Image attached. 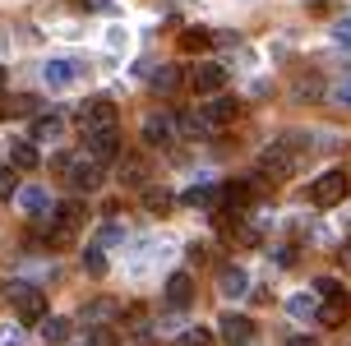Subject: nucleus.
I'll use <instances>...</instances> for the list:
<instances>
[{"label": "nucleus", "mask_w": 351, "mask_h": 346, "mask_svg": "<svg viewBox=\"0 0 351 346\" xmlns=\"http://www.w3.org/2000/svg\"><path fill=\"white\" fill-rule=\"evenodd\" d=\"M88 143H84V153L93 157V162H116L121 157V129H97V134H84Z\"/></svg>", "instance_id": "obj_9"}, {"label": "nucleus", "mask_w": 351, "mask_h": 346, "mask_svg": "<svg viewBox=\"0 0 351 346\" xmlns=\"http://www.w3.org/2000/svg\"><path fill=\"white\" fill-rule=\"evenodd\" d=\"M190 208H217V199H222V190L217 185H194V190H185L180 194Z\"/></svg>", "instance_id": "obj_20"}, {"label": "nucleus", "mask_w": 351, "mask_h": 346, "mask_svg": "<svg viewBox=\"0 0 351 346\" xmlns=\"http://www.w3.org/2000/svg\"><path fill=\"white\" fill-rule=\"evenodd\" d=\"M199 111H204V121H208L213 134H217V129H227V125L241 116V102H231V97H213V102H199Z\"/></svg>", "instance_id": "obj_11"}, {"label": "nucleus", "mask_w": 351, "mask_h": 346, "mask_svg": "<svg viewBox=\"0 0 351 346\" xmlns=\"http://www.w3.org/2000/svg\"><path fill=\"white\" fill-rule=\"evenodd\" d=\"M319 92H324L319 79H300V84H296V97H319Z\"/></svg>", "instance_id": "obj_33"}, {"label": "nucleus", "mask_w": 351, "mask_h": 346, "mask_svg": "<svg viewBox=\"0 0 351 346\" xmlns=\"http://www.w3.org/2000/svg\"><path fill=\"white\" fill-rule=\"evenodd\" d=\"M51 166H56L60 175H65V180H70L74 190H88V194L102 185V171H106L102 162H93L88 153H60V157L51 162Z\"/></svg>", "instance_id": "obj_2"}, {"label": "nucleus", "mask_w": 351, "mask_h": 346, "mask_svg": "<svg viewBox=\"0 0 351 346\" xmlns=\"http://www.w3.org/2000/svg\"><path fill=\"white\" fill-rule=\"evenodd\" d=\"M84 268H88L93 277L106 273V259H102V249H97V245H88V249H84Z\"/></svg>", "instance_id": "obj_26"}, {"label": "nucleus", "mask_w": 351, "mask_h": 346, "mask_svg": "<svg viewBox=\"0 0 351 346\" xmlns=\"http://www.w3.org/2000/svg\"><path fill=\"white\" fill-rule=\"evenodd\" d=\"M121 180H125V185H143V162H125V166H121Z\"/></svg>", "instance_id": "obj_32"}, {"label": "nucleus", "mask_w": 351, "mask_h": 346, "mask_svg": "<svg viewBox=\"0 0 351 346\" xmlns=\"http://www.w3.org/2000/svg\"><path fill=\"white\" fill-rule=\"evenodd\" d=\"M84 346H121V337H116V328H93Z\"/></svg>", "instance_id": "obj_28"}, {"label": "nucleus", "mask_w": 351, "mask_h": 346, "mask_svg": "<svg viewBox=\"0 0 351 346\" xmlns=\"http://www.w3.org/2000/svg\"><path fill=\"white\" fill-rule=\"evenodd\" d=\"M315 291L324 295V300H347V295H342V286H337V277H319Z\"/></svg>", "instance_id": "obj_29"}, {"label": "nucleus", "mask_w": 351, "mask_h": 346, "mask_svg": "<svg viewBox=\"0 0 351 346\" xmlns=\"http://www.w3.org/2000/svg\"><path fill=\"white\" fill-rule=\"evenodd\" d=\"M217 291L227 295V300H241V295L250 291V277H245V268H236V263H227V268L217 273Z\"/></svg>", "instance_id": "obj_12"}, {"label": "nucleus", "mask_w": 351, "mask_h": 346, "mask_svg": "<svg viewBox=\"0 0 351 346\" xmlns=\"http://www.w3.org/2000/svg\"><path fill=\"white\" fill-rule=\"evenodd\" d=\"M222 342L227 346H245V342H254V319H245V314H236V310H227L222 319Z\"/></svg>", "instance_id": "obj_10"}, {"label": "nucleus", "mask_w": 351, "mask_h": 346, "mask_svg": "<svg viewBox=\"0 0 351 346\" xmlns=\"http://www.w3.org/2000/svg\"><path fill=\"white\" fill-rule=\"evenodd\" d=\"M10 295H14L19 323H47V295L37 291V286H28V282H14V286H10Z\"/></svg>", "instance_id": "obj_5"}, {"label": "nucleus", "mask_w": 351, "mask_h": 346, "mask_svg": "<svg viewBox=\"0 0 351 346\" xmlns=\"http://www.w3.org/2000/svg\"><path fill=\"white\" fill-rule=\"evenodd\" d=\"M291 346H315V342H310V337H291Z\"/></svg>", "instance_id": "obj_37"}, {"label": "nucleus", "mask_w": 351, "mask_h": 346, "mask_svg": "<svg viewBox=\"0 0 351 346\" xmlns=\"http://www.w3.org/2000/svg\"><path fill=\"white\" fill-rule=\"evenodd\" d=\"M347 319V300H328L324 310H319V323H328V328H337Z\"/></svg>", "instance_id": "obj_23"}, {"label": "nucleus", "mask_w": 351, "mask_h": 346, "mask_svg": "<svg viewBox=\"0 0 351 346\" xmlns=\"http://www.w3.org/2000/svg\"><path fill=\"white\" fill-rule=\"evenodd\" d=\"M79 129H84V134L116 129V102H111V97H88V102L79 106Z\"/></svg>", "instance_id": "obj_6"}, {"label": "nucleus", "mask_w": 351, "mask_h": 346, "mask_svg": "<svg viewBox=\"0 0 351 346\" xmlns=\"http://www.w3.org/2000/svg\"><path fill=\"white\" fill-rule=\"evenodd\" d=\"M180 346H213V332L208 328H190L185 337H180Z\"/></svg>", "instance_id": "obj_31"}, {"label": "nucleus", "mask_w": 351, "mask_h": 346, "mask_svg": "<svg viewBox=\"0 0 351 346\" xmlns=\"http://www.w3.org/2000/svg\"><path fill=\"white\" fill-rule=\"evenodd\" d=\"M14 199H19V208H23V212H33V217H47V208H51V194L37 190V185H33V190H19Z\"/></svg>", "instance_id": "obj_19"}, {"label": "nucleus", "mask_w": 351, "mask_h": 346, "mask_svg": "<svg viewBox=\"0 0 351 346\" xmlns=\"http://www.w3.org/2000/svg\"><path fill=\"white\" fill-rule=\"evenodd\" d=\"M116 314H121V305H116V300H93V305H84V314H79V319H84V328L93 332V328H111L106 319H116Z\"/></svg>", "instance_id": "obj_13"}, {"label": "nucleus", "mask_w": 351, "mask_h": 346, "mask_svg": "<svg viewBox=\"0 0 351 346\" xmlns=\"http://www.w3.org/2000/svg\"><path fill=\"white\" fill-rule=\"evenodd\" d=\"M190 300H194L190 273H171V277H167V305H171V310H185Z\"/></svg>", "instance_id": "obj_14"}, {"label": "nucleus", "mask_w": 351, "mask_h": 346, "mask_svg": "<svg viewBox=\"0 0 351 346\" xmlns=\"http://www.w3.org/2000/svg\"><path fill=\"white\" fill-rule=\"evenodd\" d=\"M347 190H351V175L342 171V166H333V171L315 175V185H310V203H315V208H337L342 199H347Z\"/></svg>", "instance_id": "obj_3"}, {"label": "nucleus", "mask_w": 351, "mask_h": 346, "mask_svg": "<svg viewBox=\"0 0 351 346\" xmlns=\"http://www.w3.org/2000/svg\"><path fill=\"white\" fill-rule=\"evenodd\" d=\"M176 125H180V134H185V138H213V125L204 121V111H199V106L185 111V116H176Z\"/></svg>", "instance_id": "obj_17"}, {"label": "nucleus", "mask_w": 351, "mask_h": 346, "mask_svg": "<svg viewBox=\"0 0 351 346\" xmlns=\"http://www.w3.org/2000/svg\"><path fill=\"white\" fill-rule=\"evenodd\" d=\"M333 33H337V42H351V18H342V23H337Z\"/></svg>", "instance_id": "obj_34"}, {"label": "nucleus", "mask_w": 351, "mask_h": 346, "mask_svg": "<svg viewBox=\"0 0 351 346\" xmlns=\"http://www.w3.org/2000/svg\"><path fill=\"white\" fill-rule=\"evenodd\" d=\"M337 259H342V263H347V268H351V240L342 245V254H337Z\"/></svg>", "instance_id": "obj_36"}, {"label": "nucleus", "mask_w": 351, "mask_h": 346, "mask_svg": "<svg viewBox=\"0 0 351 346\" xmlns=\"http://www.w3.org/2000/svg\"><path fill=\"white\" fill-rule=\"evenodd\" d=\"M291 166H296V143H291V138H273L259 153V175L282 180V175H291Z\"/></svg>", "instance_id": "obj_4"}, {"label": "nucleus", "mask_w": 351, "mask_h": 346, "mask_svg": "<svg viewBox=\"0 0 351 346\" xmlns=\"http://www.w3.org/2000/svg\"><path fill=\"white\" fill-rule=\"evenodd\" d=\"M60 134H65V116H56V111H51V116H37V121H33V138H37V143H56Z\"/></svg>", "instance_id": "obj_18"}, {"label": "nucleus", "mask_w": 351, "mask_h": 346, "mask_svg": "<svg viewBox=\"0 0 351 346\" xmlns=\"http://www.w3.org/2000/svg\"><path fill=\"white\" fill-rule=\"evenodd\" d=\"M176 84H180V69H176V65H162V69H153V88H158V92H171Z\"/></svg>", "instance_id": "obj_22"}, {"label": "nucleus", "mask_w": 351, "mask_h": 346, "mask_svg": "<svg viewBox=\"0 0 351 346\" xmlns=\"http://www.w3.org/2000/svg\"><path fill=\"white\" fill-rule=\"evenodd\" d=\"M227 79H231V69H227V65H217V60H204V65H194L190 88L199 92V97H208V92H222V88H227Z\"/></svg>", "instance_id": "obj_8"}, {"label": "nucleus", "mask_w": 351, "mask_h": 346, "mask_svg": "<svg viewBox=\"0 0 351 346\" xmlns=\"http://www.w3.org/2000/svg\"><path fill=\"white\" fill-rule=\"evenodd\" d=\"M0 84H5V69H0Z\"/></svg>", "instance_id": "obj_38"}, {"label": "nucleus", "mask_w": 351, "mask_h": 346, "mask_svg": "<svg viewBox=\"0 0 351 346\" xmlns=\"http://www.w3.org/2000/svg\"><path fill=\"white\" fill-rule=\"evenodd\" d=\"M333 97H337V106H351V84H342V88L333 92Z\"/></svg>", "instance_id": "obj_35"}, {"label": "nucleus", "mask_w": 351, "mask_h": 346, "mask_svg": "<svg viewBox=\"0 0 351 346\" xmlns=\"http://www.w3.org/2000/svg\"><path fill=\"white\" fill-rule=\"evenodd\" d=\"M84 74V65H74V60H47V69H42V79L51 88H65V84H74Z\"/></svg>", "instance_id": "obj_15"}, {"label": "nucleus", "mask_w": 351, "mask_h": 346, "mask_svg": "<svg viewBox=\"0 0 351 346\" xmlns=\"http://www.w3.org/2000/svg\"><path fill=\"white\" fill-rule=\"evenodd\" d=\"M287 310L296 314V319H319V305H315V295H291V305Z\"/></svg>", "instance_id": "obj_24"}, {"label": "nucleus", "mask_w": 351, "mask_h": 346, "mask_svg": "<svg viewBox=\"0 0 351 346\" xmlns=\"http://www.w3.org/2000/svg\"><path fill=\"white\" fill-rule=\"evenodd\" d=\"M42 337H47V342H65V337H70V319H47V323H42Z\"/></svg>", "instance_id": "obj_25"}, {"label": "nucleus", "mask_w": 351, "mask_h": 346, "mask_svg": "<svg viewBox=\"0 0 351 346\" xmlns=\"http://www.w3.org/2000/svg\"><path fill=\"white\" fill-rule=\"evenodd\" d=\"M176 134H180V125H176L171 111H148V116H143V125H139V138L148 143V148H167Z\"/></svg>", "instance_id": "obj_7"}, {"label": "nucleus", "mask_w": 351, "mask_h": 346, "mask_svg": "<svg viewBox=\"0 0 351 346\" xmlns=\"http://www.w3.org/2000/svg\"><path fill=\"white\" fill-rule=\"evenodd\" d=\"M143 203H148V212H167V208H171V194L167 190H143Z\"/></svg>", "instance_id": "obj_27"}, {"label": "nucleus", "mask_w": 351, "mask_h": 346, "mask_svg": "<svg viewBox=\"0 0 351 346\" xmlns=\"http://www.w3.org/2000/svg\"><path fill=\"white\" fill-rule=\"evenodd\" d=\"M208 47H213V33H208V28H185V33H180V51L199 55V51H208Z\"/></svg>", "instance_id": "obj_21"}, {"label": "nucleus", "mask_w": 351, "mask_h": 346, "mask_svg": "<svg viewBox=\"0 0 351 346\" xmlns=\"http://www.w3.org/2000/svg\"><path fill=\"white\" fill-rule=\"evenodd\" d=\"M37 162H42V157H37L33 138H14V143H10V166H14V171H33Z\"/></svg>", "instance_id": "obj_16"}, {"label": "nucleus", "mask_w": 351, "mask_h": 346, "mask_svg": "<svg viewBox=\"0 0 351 346\" xmlns=\"http://www.w3.org/2000/svg\"><path fill=\"white\" fill-rule=\"evenodd\" d=\"M14 199V166H0V203Z\"/></svg>", "instance_id": "obj_30"}, {"label": "nucleus", "mask_w": 351, "mask_h": 346, "mask_svg": "<svg viewBox=\"0 0 351 346\" xmlns=\"http://www.w3.org/2000/svg\"><path fill=\"white\" fill-rule=\"evenodd\" d=\"M84 203L79 199H65V203H56L47 217H42V245H51V249H60V245H70L74 236H79V226H84Z\"/></svg>", "instance_id": "obj_1"}]
</instances>
